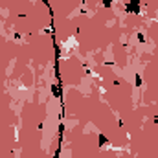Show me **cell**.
<instances>
[{
  "instance_id": "1",
  "label": "cell",
  "mask_w": 158,
  "mask_h": 158,
  "mask_svg": "<svg viewBox=\"0 0 158 158\" xmlns=\"http://www.w3.org/2000/svg\"><path fill=\"white\" fill-rule=\"evenodd\" d=\"M127 11L129 13H140V0H131L127 4Z\"/></svg>"
},
{
  "instance_id": "2",
  "label": "cell",
  "mask_w": 158,
  "mask_h": 158,
  "mask_svg": "<svg viewBox=\"0 0 158 158\" xmlns=\"http://www.w3.org/2000/svg\"><path fill=\"white\" fill-rule=\"evenodd\" d=\"M98 138H99V147H103L105 143H107V140H109V138H107V136H105V134H99Z\"/></svg>"
},
{
  "instance_id": "3",
  "label": "cell",
  "mask_w": 158,
  "mask_h": 158,
  "mask_svg": "<svg viewBox=\"0 0 158 158\" xmlns=\"http://www.w3.org/2000/svg\"><path fill=\"white\" fill-rule=\"evenodd\" d=\"M134 85H136V87H140V85H142V77L138 76V73H136V77H134Z\"/></svg>"
},
{
  "instance_id": "4",
  "label": "cell",
  "mask_w": 158,
  "mask_h": 158,
  "mask_svg": "<svg viewBox=\"0 0 158 158\" xmlns=\"http://www.w3.org/2000/svg\"><path fill=\"white\" fill-rule=\"evenodd\" d=\"M51 92H54V96H55V98L61 96V94H59V87H51Z\"/></svg>"
},
{
  "instance_id": "5",
  "label": "cell",
  "mask_w": 158,
  "mask_h": 158,
  "mask_svg": "<svg viewBox=\"0 0 158 158\" xmlns=\"http://www.w3.org/2000/svg\"><path fill=\"white\" fill-rule=\"evenodd\" d=\"M103 2V7H110L112 6V0H101Z\"/></svg>"
}]
</instances>
